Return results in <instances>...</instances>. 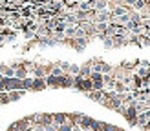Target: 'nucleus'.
Instances as JSON below:
<instances>
[{
  "label": "nucleus",
  "mask_w": 150,
  "mask_h": 131,
  "mask_svg": "<svg viewBox=\"0 0 150 131\" xmlns=\"http://www.w3.org/2000/svg\"><path fill=\"white\" fill-rule=\"evenodd\" d=\"M123 116L126 118V122H128L130 126H136V120H137V111H136V107H134L132 104L126 106V111L123 113Z\"/></svg>",
  "instance_id": "1"
},
{
  "label": "nucleus",
  "mask_w": 150,
  "mask_h": 131,
  "mask_svg": "<svg viewBox=\"0 0 150 131\" xmlns=\"http://www.w3.org/2000/svg\"><path fill=\"white\" fill-rule=\"evenodd\" d=\"M93 122H95V118H92V116H86V115H82V118H81V122H79V128H81L82 131H92Z\"/></svg>",
  "instance_id": "2"
},
{
  "label": "nucleus",
  "mask_w": 150,
  "mask_h": 131,
  "mask_svg": "<svg viewBox=\"0 0 150 131\" xmlns=\"http://www.w3.org/2000/svg\"><path fill=\"white\" fill-rule=\"evenodd\" d=\"M73 86V77L71 75H62V77H59V87H71Z\"/></svg>",
  "instance_id": "3"
},
{
  "label": "nucleus",
  "mask_w": 150,
  "mask_h": 131,
  "mask_svg": "<svg viewBox=\"0 0 150 131\" xmlns=\"http://www.w3.org/2000/svg\"><path fill=\"white\" fill-rule=\"evenodd\" d=\"M66 122H68V113H53V124L57 128L66 124Z\"/></svg>",
  "instance_id": "4"
},
{
  "label": "nucleus",
  "mask_w": 150,
  "mask_h": 131,
  "mask_svg": "<svg viewBox=\"0 0 150 131\" xmlns=\"http://www.w3.org/2000/svg\"><path fill=\"white\" fill-rule=\"evenodd\" d=\"M112 40H114V47H123L128 44V36H125V35H115V36H112Z\"/></svg>",
  "instance_id": "5"
},
{
  "label": "nucleus",
  "mask_w": 150,
  "mask_h": 131,
  "mask_svg": "<svg viewBox=\"0 0 150 131\" xmlns=\"http://www.w3.org/2000/svg\"><path fill=\"white\" fill-rule=\"evenodd\" d=\"M79 75H81L82 78H90V75H92V60H88L86 64H82V66H81Z\"/></svg>",
  "instance_id": "6"
},
{
  "label": "nucleus",
  "mask_w": 150,
  "mask_h": 131,
  "mask_svg": "<svg viewBox=\"0 0 150 131\" xmlns=\"http://www.w3.org/2000/svg\"><path fill=\"white\" fill-rule=\"evenodd\" d=\"M46 80L44 78H33V86H31V91H42L46 89Z\"/></svg>",
  "instance_id": "7"
},
{
  "label": "nucleus",
  "mask_w": 150,
  "mask_h": 131,
  "mask_svg": "<svg viewBox=\"0 0 150 131\" xmlns=\"http://www.w3.org/2000/svg\"><path fill=\"white\" fill-rule=\"evenodd\" d=\"M86 97L92 98L93 102H99L101 104V102L104 100V91H90V93H86Z\"/></svg>",
  "instance_id": "8"
},
{
  "label": "nucleus",
  "mask_w": 150,
  "mask_h": 131,
  "mask_svg": "<svg viewBox=\"0 0 150 131\" xmlns=\"http://www.w3.org/2000/svg\"><path fill=\"white\" fill-rule=\"evenodd\" d=\"M28 75H29V71L24 68V64H22L20 68H17V69H15V78H17V80H24Z\"/></svg>",
  "instance_id": "9"
},
{
  "label": "nucleus",
  "mask_w": 150,
  "mask_h": 131,
  "mask_svg": "<svg viewBox=\"0 0 150 131\" xmlns=\"http://www.w3.org/2000/svg\"><path fill=\"white\" fill-rule=\"evenodd\" d=\"M82 118V113H68V122L73 124V126H77Z\"/></svg>",
  "instance_id": "10"
},
{
  "label": "nucleus",
  "mask_w": 150,
  "mask_h": 131,
  "mask_svg": "<svg viewBox=\"0 0 150 131\" xmlns=\"http://www.w3.org/2000/svg\"><path fill=\"white\" fill-rule=\"evenodd\" d=\"M146 6H148V0H136V2H134V6H132V7H134V9H136L137 13H141V11H143V9H145Z\"/></svg>",
  "instance_id": "11"
},
{
  "label": "nucleus",
  "mask_w": 150,
  "mask_h": 131,
  "mask_svg": "<svg viewBox=\"0 0 150 131\" xmlns=\"http://www.w3.org/2000/svg\"><path fill=\"white\" fill-rule=\"evenodd\" d=\"M44 80H46V86H50V87H59V78H57V77L48 75Z\"/></svg>",
  "instance_id": "12"
},
{
  "label": "nucleus",
  "mask_w": 150,
  "mask_h": 131,
  "mask_svg": "<svg viewBox=\"0 0 150 131\" xmlns=\"http://www.w3.org/2000/svg\"><path fill=\"white\" fill-rule=\"evenodd\" d=\"M31 86H33V78L31 77H26L22 80V89H31Z\"/></svg>",
  "instance_id": "13"
},
{
  "label": "nucleus",
  "mask_w": 150,
  "mask_h": 131,
  "mask_svg": "<svg viewBox=\"0 0 150 131\" xmlns=\"http://www.w3.org/2000/svg\"><path fill=\"white\" fill-rule=\"evenodd\" d=\"M79 71H81V66L70 64V71H68V75H71V77H77V75H79Z\"/></svg>",
  "instance_id": "14"
},
{
  "label": "nucleus",
  "mask_w": 150,
  "mask_h": 131,
  "mask_svg": "<svg viewBox=\"0 0 150 131\" xmlns=\"http://www.w3.org/2000/svg\"><path fill=\"white\" fill-rule=\"evenodd\" d=\"M22 95H24V91H9V100L15 102V100H18Z\"/></svg>",
  "instance_id": "15"
},
{
  "label": "nucleus",
  "mask_w": 150,
  "mask_h": 131,
  "mask_svg": "<svg viewBox=\"0 0 150 131\" xmlns=\"http://www.w3.org/2000/svg\"><path fill=\"white\" fill-rule=\"evenodd\" d=\"M9 93H6V91H2L0 93V104H9Z\"/></svg>",
  "instance_id": "16"
},
{
  "label": "nucleus",
  "mask_w": 150,
  "mask_h": 131,
  "mask_svg": "<svg viewBox=\"0 0 150 131\" xmlns=\"http://www.w3.org/2000/svg\"><path fill=\"white\" fill-rule=\"evenodd\" d=\"M57 66H59V68L62 69V73H64V75H66V73L70 71V64H68V62H62V60H61V62H57Z\"/></svg>",
  "instance_id": "17"
},
{
  "label": "nucleus",
  "mask_w": 150,
  "mask_h": 131,
  "mask_svg": "<svg viewBox=\"0 0 150 131\" xmlns=\"http://www.w3.org/2000/svg\"><path fill=\"white\" fill-rule=\"evenodd\" d=\"M103 42H104V47H106V49H112V47H114V40H112L110 36H106Z\"/></svg>",
  "instance_id": "18"
},
{
  "label": "nucleus",
  "mask_w": 150,
  "mask_h": 131,
  "mask_svg": "<svg viewBox=\"0 0 150 131\" xmlns=\"http://www.w3.org/2000/svg\"><path fill=\"white\" fill-rule=\"evenodd\" d=\"M71 128H73V124L66 122V124H62V126H59V131H71Z\"/></svg>",
  "instance_id": "19"
},
{
  "label": "nucleus",
  "mask_w": 150,
  "mask_h": 131,
  "mask_svg": "<svg viewBox=\"0 0 150 131\" xmlns=\"http://www.w3.org/2000/svg\"><path fill=\"white\" fill-rule=\"evenodd\" d=\"M44 131H59V128L55 126V124H50V126L44 128Z\"/></svg>",
  "instance_id": "20"
},
{
  "label": "nucleus",
  "mask_w": 150,
  "mask_h": 131,
  "mask_svg": "<svg viewBox=\"0 0 150 131\" xmlns=\"http://www.w3.org/2000/svg\"><path fill=\"white\" fill-rule=\"evenodd\" d=\"M141 129H143V131H150V120H148V122H146V124H145V126L141 128Z\"/></svg>",
  "instance_id": "21"
},
{
  "label": "nucleus",
  "mask_w": 150,
  "mask_h": 131,
  "mask_svg": "<svg viewBox=\"0 0 150 131\" xmlns=\"http://www.w3.org/2000/svg\"><path fill=\"white\" fill-rule=\"evenodd\" d=\"M66 2H79V0H66Z\"/></svg>",
  "instance_id": "22"
},
{
  "label": "nucleus",
  "mask_w": 150,
  "mask_h": 131,
  "mask_svg": "<svg viewBox=\"0 0 150 131\" xmlns=\"http://www.w3.org/2000/svg\"><path fill=\"white\" fill-rule=\"evenodd\" d=\"M51 2H64V0H51Z\"/></svg>",
  "instance_id": "23"
},
{
  "label": "nucleus",
  "mask_w": 150,
  "mask_h": 131,
  "mask_svg": "<svg viewBox=\"0 0 150 131\" xmlns=\"http://www.w3.org/2000/svg\"><path fill=\"white\" fill-rule=\"evenodd\" d=\"M2 80H4V75H0V82H2Z\"/></svg>",
  "instance_id": "24"
},
{
  "label": "nucleus",
  "mask_w": 150,
  "mask_h": 131,
  "mask_svg": "<svg viewBox=\"0 0 150 131\" xmlns=\"http://www.w3.org/2000/svg\"><path fill=\"white\" fill-rule=\"evenodd\" d=\"M31 131H39V129H37V128H35V129H31Z\"/></svg>",
  "instance_id": "25"
}]
</instances>
